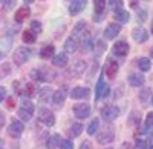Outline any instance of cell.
Masks as SVG:
<instances>
[{
	"mask_svg": "<svg viewBox=\"0 0 153 149\" xmlns=\"http://www.w3.org/2000/svg\"><path fill=\"white\" fill-rule=\"evenodd\" d=\"M29 77L37 82H52L57 76L52 69L49 68H40V69H32L29 72Z\"/></svg>",
	"mask_w": 153,
	"mask_h": 149,
	"instance_id": "1",
	"label": "cell"
},
{
	"mask_svg": "<svg viewBox=\"0 0 153 149\" xmlns=\"http://www.w3.org/2000/svg\"><path fill=\"white\" fill-rule=\"evenodd\" d=\"M38 123H43L46 128H52L55 125V115L51 109L42 106L38 111Z\"/></svg>",
	"mask_w": 153,
	"mask_h": 149,
	"instance_id": "2",
	"label": "cell"
},
{
	"mask_svg": "<svg viewBox=\"0 0 153 149\" xmlns=\"http://www.w3.org/2000/svg\"><path fill=\"white\" fill-rule=\"evenodd\" d=\"M14 88H16V92L20 94V95H25V98H29L37 92V86L31 82L23 83V86H22L20 82H14Z\"/></svg>",
	"mask_w": 153,
	"mask_h": 149,
	"instance_id": "3",
	"label": "cell"
},
{
	"mask_svg": "<svg viewBox=\"0 0 153 149\" xmlns=\"http://www.w3.org/2000/svg\"><path fill=\"white\" fill-rule=\"evenodd\" d=\"M29 57H31V51H29L28 48H25V46L17 48L16 51L12 52V60H14V63H16L17 66L25 65V63L29 60Z\"/></svg>",
	"mask_w": 153,
	"mask_h": 149,
	"instance_id": "4",
	"label": "cell"
},
{
	"mask_svg": "<svg viewBox=\"0 0 153 149\" xmlns=\"http://www.w3.org/2000/svg\"><path fill=\"white\" fill-rule=\"evenodd\" d=\"M113 139H115V131H113V128H112L110 125L104 126L103 129H101V131L98 132V135H97V142H98L100 145H107V143H112V142H113Z\"/></svg>",
	"mask_w": 153,
	"mask_h": 149,
	"instance_id": "5",
	"label": "cell"
},
{
	"mask_svg": "<svg viewBox=\"0 0 153 149\" xmlns=\"http://www.w3.org/2000/svg\"><path fill=\"white\" fill-rule=\"evenodd\" d=\"M23 129H25L23 121H20L19 118H12L9 126H8V135L11 139H19L23 132Z\"/></svg>",
	"mask_w": 153,
	"mask_h": 149,
	"instance_id": "6",
	"label": "cell"
},
{
	"mask_svg": "<svg viewBox=\"0 0 153 149\" xmlns=\"http://www.w3.org/2000/svg\"><path fill=\"white\" fill-rule=\"evenodd\" d=\"M118 115H120V108L115 106V105H107L101 109V117L106 121H113Z\"/></svg>",
	"mask_w": 153,
	"mask_h": 149,
	"instance_id": "7",
	"label": "cell"
},
{
	"mask_svg": "<svg viewBox=\"0 0 153 149\" xmlns=\"http://www.w3.org/2000/svg\"><path fill=\"white\" fill-rule=\"evenodd\" d=\"M72 111H74V114H75L76 118H80V120L81 118H87L89 114H91V105L89 103H76V105H74Z\"/></svg>",
	"mask_w": 153,
	"mask_h": 149,
	"instance_id": "8",
	"label": "cell"
},
{
	"mask_svg": "<svg viewBox=\"0 0 153 149\" xmlns=\"http://www.w3.org/2000/svg\"><path fill=\"white\" fill-rule=\"evenodd\" d=\"M91 95V89L84 88V86H76L71 91V97L74 100H84V98H89Z\"/></svg>",
	"mask_w": 153,
	"mask_h": 149,
	"instance_id": "9",
	"label": "cell"
},
{
	"mask_svg": "<svg viewBox=\"0 0 153 149\" xmlns=\"http://www.w3.org/2000/svg\"><path fill=\"white\" fill-rule=\"evenodd\" d=\"M112 51H113V54H115V55L124 57L127 52L130 51V46H129V43H127V42H124V40H120V42H117V43L113 45Z\"/></svg>",
	"mask_w": 153,
	"mask_h": 149,
	"instance_id": "10",
	"label": "cell"
},
{
	"mask_svg": "<svg viewBox=\"0 0 153 149\" xmlns=\"http://www.w3.org/2000/svg\"><path fill=\"white\" fill-rule=\"evenodd\" d=\"M118 69H120V66H118L117 61H113L112 58H109L106 66H104V74L109 79H115V77H117V74H118Z\"/></svg>",
	"mask_w": 153,
	"mask_h": 149,
	"instance_id": "11",
	"label": "cell"
},
{
	"mask_svg": "<svg viewBox=\"0 0 153 149\" xmlns=\"http://www.w3.org/2000/svg\"><path fill=\"white\" fill-rule=\"evenodd\" d=\"M120 32H121V26H120V23H110L109 26L104 29V39L112 40V39H115V37H117Z\"/></svg>",
	"mask_w": 153,
	"mask_h": 149,
	"instance_id": "12",
	"label": "cell"
},
{
	"mask_svg": "<svg viewBox=\"0 0 153 149\" xmlns=\"http://www.w3.org/2000/svg\"><path fill=\"white\" fill-rule=\"evenodd\" d=\"M86 3L84 0H74V2L69 3V14L71 16H78L80 12L86 8Z\"/></svg>",
	"mask_w": 153,
	"mask_h": 149,
	"instance_id": "13",
	"label": "cell"
},
{
	"mask_svg": "<svg viewBox=\"0 0 153 149\" xmlns=\"http://www.w3.org/2000/svg\"><path fill=\"white\" fill-rule=\"evenodd\" d=\"M65 100H66V92H65V89H57L55 92H54V95H52V103L54 106H55V109H60L61 106H63V103H65Z\"/></svg>",
	"mask_w": 153,
	"mask_h": 149,
	"instance_id": "14",
	"label": "cell"
},
{
	"mask_svg": "<svg viewBox=\"0 0 153 149\" xmlns=\"http://www.w3.org/2000/svg\"><path fill=\"white\" fill-rule=\"evenodd\" d=\"M132 37L136 43H146L149 40V32L144 28H135L132 32Z\"/></svg>",
	"mask_w": 153,
	"mask_h": 149,
	"instance_id": "15",
	"label": "cell"
},
{
	"mask_svg": "<svg viewBox=\"0 0 153 149\" xmlns=\"http://www.w3.org/2000/svg\"><path fill=\"white\" fill-rule=\"evenodd\" d=\"M127 80H129V85L133 86V88H141V86L144 85V80L146 79H144V76H143L141 72H132Z\"/></svg>",
	"mask_w": 153,
	"mask_h": 149,
	"instance_id": "16",
	"label": "cell"
},
{
	"mask_svg": "<svg viewBox=\"0 0 153 149\" xmlns=\"http://www.w3.org/2000/svg\"><path fill=\"white\" fill-rule=\"evenodd\" d=\"M52 95H54V91L52 88H49V86H46V88H42L40 92H38V100L43 103H51L52 102Z\"/></svg>",
	"mask_w": 153,
	"mask_h": 149,
	"instance_id": "17",
	"label": "cell"
},
{
	"mask_svg": "<svg viewBox=\"0 0 153 149\" xmlns=\"http://www.w3.org/2000/svg\"><path fill=\"white\" fill-rule=\"evenodd\" d=\"M78 46H80L78 40H75V37L72 35V37H69V39L65 42V51H66L68 54H74V52H76Z\"/></svg>",
	"mask_w": 153,
	"mask_h": 149,
	"instance_id": "18",
	"label": "cell"
},
{
	"mask_svg": "<svg viewBox=\"0 0 153 149\" xmlns=\"http://www.w3.org/2000/svg\"><path fill=\"white\" fill-rule=\"evenodd\" d=\"M52 65L57 66V68H63L68 65V54L65 52H58L52 57Z\"/></svg>",
	"mask_w": 153,
	"mask_h": 149,
	"instance_id": "19",
	"label": "cell"
},
{
	"mask_svg": "<svg viewBox=\"0 0 153 149\" xmlns=\"http://www.w3.org/2000/svg\"><path fill=\"white\" fill-rule=\"evenodd\" d=\"M113 17L115 20H117L118 23H127L130 20V14H129V11H126V9H117L113 12Z\"/></svg>",
	"mask_w": 153,
	"mask_h": 149,
	"instance_id": "20",
	"label": "cell"
},
{
	"mask_svg": "<svg viewBox=\"0 0 153 149\" xmlns=\"http://www.w3.org/2000/svg\"><path fill=\"white\" fill-rule=\"evenodd\" d=\"M60 145H61L60 134L51 135V137L48 139V142H46V148H48V149H57V148H60Z\"/></svg>",
	"mask_w": 153,
	"mask_h": 149,
	"instance_id": "21",
	"label": "cell"
},
{
	"mask_svg": "<svg viewBox=\"0 0 153 149\" xmlns=\"http://www.w3.org/2000/svg\"><path fill=\"white\" fill-rule=\"evenodd\" d=\"M28 16H31V9H29V6H22V8H19L17 12H16V22L22 23L25 19H28Z\"/></svg>",
	"mask_w": 153,
	"mask_h": 149,
	"instance_id": "22",
	"label": "cell"
},
{
	"mask_svg": "<svg viewBox=\"0 0 153 149\" xmlns=\"http://www.w3.org/2000/svg\"><path fill=\"white\" fill-rule=\"evenodd\" d=\"M20 109L26 111V112H29L31 115H34L35 106H34V103L29 100V98H22V102H20Z\"/></svg>",
	"mask_w": 153,
	"mask_h": 149,
	"instance_id": "23",
	"label": "cell"
},
{
	"mask_svg": "<svg viewBox=\"0 0 153 149\" xmlns=\"http://www.w3.org/2000/svg\"><path fill=\"white\" fill-rule=\"evenodd\" d=\"M136 63H138V68L141 69L143 72H147V71H150V68H152V61H150V58H146V57L138 58V60H136Z\"/></svg>",
	"mask_w": 153,
	"mask_h": 149,
	"instance_id": "24",
	"label": "cell"
},
{
	"mask_svg": "<svg viewBox=\"0 0 153 149\" xmlns=\"http://www.w3.org/2000/svg\"><path fill=\"white\" fill-rule=\"evenodd\" d=\"M54 52H55V48L52 45H48L45 46L42 51H40V57L45 60V58H51V57H54Z\"/></svg>",
	"mask_w": 153,
	"mask_h": 149,
	"instance_id": "25",
	"label": "cell"
},
{
	"mask_svg": "<svg viewBox=\"0 0 153 149\" xmlns=\"http://www.w3.org/2000/svg\"><path fill=\"white\" fill-rule=\"evenodd\" d=\"M106 3H107V2H104V0H95V2H94V8H95V14H97V16H101V14L104 12Z\"/></svg>",
	"mask_w": 153,
	"mask_h": 149,
	"instance_id": "26",
	"label": "cell"
},
{
	"mask_svg": "<svg viewBox=\"0 0 153 149\" xmlns=\"http://www.w3.org/2000/svg\"><path fill=\"white\" fill-rule=\"evenodd\" d=\"M98 126H100V120L98 118H92V121L89 123V126H87V134L89 135H95L97 131H98Z\"/></svg>",
	"mask_w": 153,
	"mask_h": 149,
	"instance_id": "27",
	"label": "cell"
},
{
	"mask_svg": "<svg viewBox=\"0 0 153 149\" xmlns=\"http://www.w3.org/2000/svg\"><path fill=\"white\" fill-rule=\"evenodd\" d=\"M127 123H129L130 126H138L139 123H141V117H139V112L133 111V112L130 114V117H129V120H127Z\"/></svg>",
	"mask_w": 153,
	"mask_h": 149,
	"instance_id": "28",
	"label": "cell"
},
{
	"mask_svg": "<svg viewBox=\"0 0 153 149\" xmlns=\"http://www.w3.org/2000/svg\"><path fill=\"white\" fill-rule=\"evenodd\" d=\"M29 28H31L29 31H31L32 34H35V35H37V34H40V32L43 31V26H42V23L38 22V20H32L31 25H29Z\"/></svg>",
	"mask_w": 153,
	"mask_h": 149,
	"instance_id": "29",
	"label": "cell"
},
{
	"mask_svg": "<svg viewBox=\"0 0 153 149\" xmlns=\"http://www.w3.org/2000/svg\"><path fill=\"white\" fill-rule=\"evenodd\" d=\"M22 39H23L25 43H35V34H32L29 29L28 31H23Z\"/></svg>",
	"mask_w": 153,
	"mask_h": 149,
	"instance_id": "30",
	"label": "cell"
},
{
	"mask_svg": "<svg viewBox=\"0 0 153 149\" xmlns=\"http://www.w3.org/2000/svg\"><path fill=\"white\" fill-rule=\"evenodd\" d=\"M83 125L81 123H74V125L71 126V132H72V135H75V137H78V135H81V132H83Z\"/></svg>",
	"mask_w": 153,
	"mask_h": 149,
	"instance_id": "31",
	"label": "cell"
},
{
	"mask_svg": "<svg viewBox=\"0 0 153 149\" xmlns=\"http://www.w3.org/2000/svg\"><path fill=\"white\" fill-rule=\"evenodd\" d=\"M83 49H84V51H92V48H94V43H92V40H91V37H89V35H86L84 37V39H83Z\"/></svg>",
	"mask_w": 153,
	"mask_h": 149,
	"instance_id": "32",
	"label": "cell"
},
{
	"mask_svg": "<svg viewBox=\"0 0 153 149\" xmlns=\"http://www.w3.org/2000/svg\"><path fill=\"white\" fill-rule=\"evenodd\" d=\"M9 72H11V66H9V63H3V65H0V80L5 79Z\"/></svg>",
	"mask_w": 153,
	"mask_h": 149,
	"instance_id": "33",
	"label": "cell"
},
{
	"mask_svg": "<svg viewBox=\"0 0 153 149\" xmlns=\"http://www.w3.org/2000/svg\"><path fill=\"white\" fill-rule=\"evenodd\" d=\"M19 118H20V121H29L31 118H32V115L29 114V112H26V111H23V109H20L19 108Z\"/></svg>",
	"mask_w": 153,
	"mask_h": 149,
	"instance_id": "34",
	"label": "cell"
},
{
	"mask_svg": "<svg viewBox=\"0 0 153 149\" xmlns=\"http://www.w3.org/2000/svg\"><path fill=\"white\" fill-rule=\"evenodd\" d=\"M86 28V22L84 20H80L78 23L75 25V28H74V34H78V32H83Z\"/></svg>",
	"mask_w": 153,
	"mask_h": 149,
	"instance_id": "35",
	"label": "cell"
},
{
	"mask_svg": "<svg viewBox=\"0 0 153 149\" xmlns=\"http://www.w3.org/2000/svg\"><path fill=\"white\" fill-rule=\"evenodd\" d=\"M60 149H74V143L71 140H61V145H60Z\"/></svg>",
	"mask_w": 153,
	"mask_h": 149,
	"instance_id": "36",
	"label": "cell"
},
{
	"mask_svg": "<svg viewBox=\"0 0 153 149\" xmlns=\"http://www.w3.org/2000/svg\"><path fill=\"white\" fill-rule=\"evenodd\" d=\"M109 92H110V88H109V85H103V88H101V91H100V95H98V98H101V97H107L109 95Z\"/></svg>",
	"mask_w": 153,
	"mask_h": 149,
	"instance_id": "37",
	"label": "cell"
},
{
	"mask_svg": "<svg viewBox=\"0 0 153 149\" xmlns=\"http://www.w3.org/2000/svg\"><path fill=\"white\" fill-rule=\"evenodd\" d=\"M149 145H147V140L144 139H138L136 140V149H147Z\"/></svg>",
	"mask_w": 153,
	"mask_h": 149,
	"instance_id": "38",
	"label": "cell"
},
{
	"mask_svg": "<svg viewBox=\"0 0 153 149\" xmlns=\"http://www.w3.org/2000/svg\"><path fill=\"white\" fill-rule=\"evenodd\" d=\"M152 126H153V112L147 114V118H146V129H144V131L150 129Z\"/></svg>",
	"mask_w": 153,
	"mask_h": 149,
	"instance_id": "39",
	"label": "cell"
},
{
	"mask_svg": "<svg viewBox=\"0 0 153 149\" xmlns=\"http://www.w3.org/2000/svg\"><path fill=\"white\" fill-rule=\"evenodd\" d=\"M80 149H92V143L89 140H84L81 145H80Z\"/></svg>",
	"mask_w": 153,
	"mask_h": 149,
	"instance_id": "40",
	"label": "cell"
},
{
	"mask_svg": "<svg viewBox=\"0 0 153 149\" xmlns=\"http://www.w3.org/2000/svg\"><path fill=\"white\" fill-rule=\"evenodd\" d=\"M5 98H6V89L3 88V86H0V103H2Z\"/></svg>",
	"mask_w": 153,
	"mask_h": 149,
	"instance_id": "41",
	"label": "cell"
},
{
	"mask_svg": "<svg viewBox=\"0 0 153 149\" xmlns=\"http://www.w3.org/2000/svg\"><path fill=\"white\" fill-rule=\"evenodd\" d=\"M107 3H110V6L117 11V9H121V5H123V2H107Z\"/></svg>",
	"mask_w": 153,
	"mask_h": 149,
	"instance_id": "42",
	"label": "cell"
},
{
	"mask_svg": "<svg viewBox=\"0 0 153 149\" xmlns=\"http://www.w3.org/2000/svg\"><path fill=\"white\" fill-rule=\"evenodd\" d=\"M3 126H5V114L0 111V129H2Z\"/></svg>",
	"mask_w": 153,
	"mask_h": 149,
	"instance_id": "43",
	"label": "cell"
},
{
	"mask_svg": "<svg viewBox=\"0 0 153 149\" xmlns=\"http://www.w3.org/2000/svg\"><path fill=\"white\" fill-rule=\"evenodd\" d=\"M14 3H16V2H5V5H3V8H5L6 11H8V9H11L12 6H14Z\"/></svg>",
	"mask_w": 153,
	"mask_h": 149,
	"instance_id": "44",
	"label": "cell"
},
{
	"mask_svg": "<svg viewBox=\"0 0 153 149\" xmlns=\"http://www.w3.org/2000/svg\"><path fill=\"white\" fill-rule=\"evenodd\" d=\"M147 94H149V89H146L143 95H139V98H141V100H146V97H147Z\"/></svg>",
	"mask_w": 153,
	"mask_h": 149,
	"instance_id": "45",
	"label": "cell"
},
{
	"mask_svg": "<svg viewBox=\"0 0 153 149\" xmlns=\"http://www.w3.org/2000/svg\"><path fill=\"white\" fill-rule=\"evenodd\" d=\"M8 106L9 108H14V100H12V98H8Z\"/></svg>",
	"mask_w": 153,
	"mask_h": 149,
	"instance_id": "46",
	"label": "cell"
},
{
	"mask_svg": "<svg viewBox=\"0 0 153 149\" xmlns=\"http://www.w3.org/2000/svg\"><path fill=\"white\" fill-rule=\"evenodd\" d=\"M139 19H141V20H146V11L139 12Z\"/></svg>",
	"mask_w": 153,
	"mask_h": 149,
	"instance_id": "47",
	"label": "cell"
},
{
	"mask_svg": "<svg viewBox=\"0 0 153 149\" xmlns=\"http://www.w3.org/2000/svg\"><path fill=\"white\" fill-rule=\"evenodd\" d=\"M150 57H152V58H153V48H152V49H150Z\"/></svg>",
	"mask_w": 153,
	"mask_h": 149,
	"instance_id": "48",
	"label": "cell"
},
{
	"mask_svg": "<svg viewBox=\"0 0 153 149\" xmlns=\"http://www.w3.org/2000/svg\"><path fill=\"white\" fill-rule=\"evenodd\" d=\"M2 146H3V140H2V139H0V148H2Z\"/></svg>",
	"mask_w": 153,
	"mask_h": 149,
	"instance_id": "49",
	"label": "cell"
},
{
	"mask_svg": "<svg viewBox=\"0 0 153 149\" xmlns=\"http://www.w3.org/2000/svg\"><path fill=\"white\" fill-rule=\"evenodd\" d=\"M152 105H153V94H152Z\"/></svg>",
	"mask_w": 153,
	"mask_h": 149,
	"instance_id": "50",
	"label": "cell"
},
{
	"mask_svg": "<svg viewBox=\"0 0 153 149\" xmlns=\"http://www.w3.org/2000/svg\"><path fill=\"white\" fill-rule=\"evenodd\" d=\"M147 149H153V146H149V148H147Z\"/></svg>",
	"mask_w": 153,
	"mask_h": 149,
	"instance_id": "51",
	"label": "cell"
},
{
	"mask_svg": "<svg viewBox=\"0 0 153 149\" xmlns=\"http://www.w3.org/2000/svg\"><path fill=\"white\" fill-rule=\"evenodd\" d=\"M0 60H2V52H0Z\"/></svg>",
	"mask_w": 153,
	"mask_h": 149,
	"instance_id": "52",
	"label": "cell"
},
{
	"mask_svg": "<svg viewBox=\"0 0 153 149\" xmlns=\"http://www.w3.org/2000/svg\"><path fill=\"white\" fill-rule=\"evenodd\" d=\"M107 149H112V148H107Z\"/></svg>",
	"mask_w": 153,
	"mask_h": 149,
	"instance_id": "53",
	"label": "cell"
},
{
	"mask_svg": "<svg viewBox=\"0 0 153 149\" xmlns=\"http://www.w3.org/2000/svg\"><path fill=\"white\" fill-rule=\"evenodd\" d=\"M0 149H3V148H0Z\"/></svg>",
	"mask_w": 153,
	"mask_h": 149,
	"instance_id": "54",
	"label": "cell"
}]
</instances>
